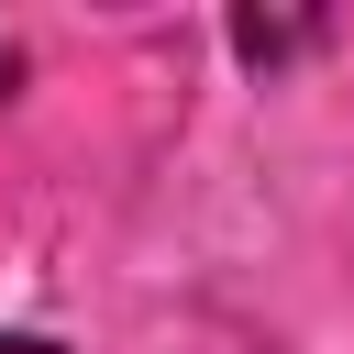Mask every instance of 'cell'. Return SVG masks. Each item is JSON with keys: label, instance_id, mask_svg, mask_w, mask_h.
<instances>
[{"label": "cell", "instance_id": "cell-1", "mask_svg": "<svg viewBox=\"0 0 354 354\" xmlns=\"http://www.w3.org/2000/svg\"><path fill=\"white\" fill-rule=\"evenodd\" d=\"M299 44H310V22H232V55H254V66H277Z\"/></svg>", "mask_w": 354, "mask_h": 354}, {"label": "cell", "instance_id": "cell-2", "mask_svg": "<svg viewBox=\"0 0 354 354\" xmlns=\"http://www.w3.org/2000/svg\"><path fill=\"white\" fill-rule=\"evenodd\" d=\"M0 354H55V343L44 332H0Z\"/></svg>", "mask_w": 354, "mask_h": 354}]
</instances>
